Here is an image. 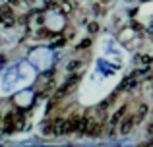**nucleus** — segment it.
I'll return each instance as SVG.
<instances>
[{"label": "nucleus", "mask_w": 153, "mask_h": 147, "mask_svg": "<svg viewBox=\"0 0 153 147\" xmlns=\"http://www.w3.org/2000/svg\"><path fill=\"white\" fill-rule=\"evenodd\" d=\"M78 81H79V75H78V74L70 75V78L64 81V85L58 89V93H56V99H62V97H66L68 93H72V91L76 89V85H78Z\"/></svg>", "instance_id": "f257e3e1"}, {"label": "nucleus", "mask_w": 153, "mask_h": 147, "mask_svg": "<svg viewBox=\"0 0 153 147\" xmlns=\"http://www.w3.org/2000/svg\"><path fill=\"white\" fill-rule=\"evenodd\" d=\"M126 110H128V106H120V109L111 116V122H108V126H111V134H112V128L124 120V116H126Z\"/></svg>", "instance_id": "f03ea898"}, {"label": "nucleus", "mask_w": 153, "mask_h": 147, "mask_svg": "<svg viewBox=\"0 0 153 147\" xmlns=\"http://www.w3.org/2000/svg\"><path fill=\"white\" fill-rule=\"evenodd\" d=\"M85 134L87 136H99V134H101V122L95 120V118H89V120H87Z\"/></svg>", "instance_id": "7ed1b4c3"}, {"label": "nucleus", "mask_w": 153, "mask_h": 147, "mask_svg": "<svg viewBox=\"0 0 153 147\" xmlns=\"http://www.w3.org/2000/svg\"><path fill=\"white\" fill-rule=\"evenodd\" d=\"M136 124H138V122H136V116H128V118L124 116V120L120 122V134H130Z\"/></svg>", "instance_id": "20e7f679"}, {"label": "nucleus", "mask_w": 153, "mask_h": 147, "mask_svg": "<svg viewBox=\"0 0 153 147\" xmlns=\"http://www.w3.org/2000/svg\"><path fill=\"white\" fill-rule=\"evenodd\" d=\"M138 78H140V72H134L132 75H128V78L120 83V89H130V87H134L136 81H138Z\"/></svg>", "instance_id": "39448f33"}, {"label": "nucleus", "mask_w": 153, "mask_h": 147, "mask_svg": "<svg viewBox=\"0 0 153 147\" xmlns=\"http://www.w3.org/2000/svg\"><path fill=\"white\" fill-rule=\"evenodd\" d=\"M0 16H2V19L14 16L12 14V4H2V6H0Z\"/></svg>", "instance_id": "423d86ee"}, {"label": "nucleus", "mask_w": 153, "mask_h": 147, "mask_svg": "<svg viewBox=\"0 0 153 147\" xmlns=\"http://www.w3.org/2000/svg\"><path fill=\"white\" fill-rule=\"evenodd\" d=\"M146 114H147V105H142L138 109V114H136V122L143 120V118H146Z\"/></svg>", "instance_id": "0eeeda50"}, {"label": "nucleus", "mask_w": 153, "mask_h": 147, "mask_svg": "<svg viewBox=\"0 0 153 147\" xmlns=\"http://www.w3.org/2000/svg\"><path fill=\"white\" fill-rule=\"evenodd\" d=\"M45 8H58L56 0H45Z\"/></svg>", "instance_id": "6e6552de"}, {"label": "nucleus", "mask_w": 153, "mask_h": 147, "mask_svg": "<svg viewBox=\"0 0 153 147\" xmlns=\"http://www.w3.org/2000/svg\"><path fill=\"white\" fill-rule=\"evenodd\" d=\"M87 29H89V33H97V31H99V25H97V23H89V25H87Z\"/></svg>", "instance_id": "1a4fd4ad"}, {"label": "nucleus", "mask_w": 153, "mask_h": 147, "mask_svg": "<svg viewBox=\"0 0 153 147\" xmlns=\"http://www.w3.org/2000/svg\"><path fill=\"white\" fill-rule=\"evenodd\" d=\"M89 45H91V41H89V39H83V41L78 45V49H85V47H89Z\"/></svg>", "instance_id": "9d476101"}, {"label": "nucleus", "mask_w": 153, "mask_h": 147, "mask_svg": "<svg viewBox=\"0 0 153 147\" xmlns=\"http://www.w3.org/2000/svg\"><path fill=\"white\" fill-rule=\"evenodd\" d=\"M66 43V39H56L54 43H52V47H60V45H64Z\"/></svg>", "instance_id": "9b49d317"}, {"label": "nucleus", "mask_w": 153, "mask_h": 147, "mask_svg": "<svg viewBox=\"0 0 153 147\" xmlns=\"http://www.w3.org/2000/svg\"><path fill=\"white\" fill-rule=\"evenodd\" d=\"M79 66V62L78 60H74V62H70V66H68V70H76Z\"/></svg>", "instance_id": "f8f14e48"}, {"label": "nucleus", "mask_w": 153, "mask_h": 147, "mask_svg": "<svg viewBox=\"0 0 153 147\" xmlns=\"http://www.w3.org/2000/svg\"><path fill=\"white\" fill-rule=\"evenodd\" d=\"M140 60H142L143 64H149V62H151V56H142V58H140Z\"/></svg>", "instance_id": "ddd939ff"}, {"label": "nucleus", "mask_w": 153, "mask_h": 147, "mask_svg": "<svg viewBox=\"0 0 153 147\" xmlns=\"http://www.w3.org/2000/svg\"><path fill=\"white\" fill-rule=\"evenodd\" d=\"M149 134L153 136V122H151V126H149Z\"/></svg>", "instance_id": "4468645a"}, {"label": "nucleus", "mask_w": 153, "mask_h": 147, "mask_svg": "<svg viewBox=\"0 0 153 147\" xmlns=\"http://www.w3.org/2000/svg\"><path fill=\"white\" fill-rule=\"evenodd\" d=\"M58 2H60V4H64V2H70V0H58Z\"/></svg>", "instance_id": "2eb2a0df"}, {"label": "nucleus", "mask_w": 153, "mask_h": 147, "mask_svg": "<svg viewBox=\"0 0 153 147\" xmlns=\"http://www.w3.org/2000/svg\"><path fill=\"white\" fill-rule=\"evenodd\" d=\"M0 23H2V16H0Z\"/></svg>", "instance_id": "dca6fc26"}, {"label": "nucleus", "mask_w": 153, "mask_h": 147, "mask_svg": "<svg viewBox=\"0 0 153 147\" xmlns=\"http://www.w3.org/2000/svg\"><path fill=\"white\" fill-rule=\"evenodd\" d=\"M0 124H2V118H0Z\"/></svg>", "instance_id": "f3484780"}]
</instances>
